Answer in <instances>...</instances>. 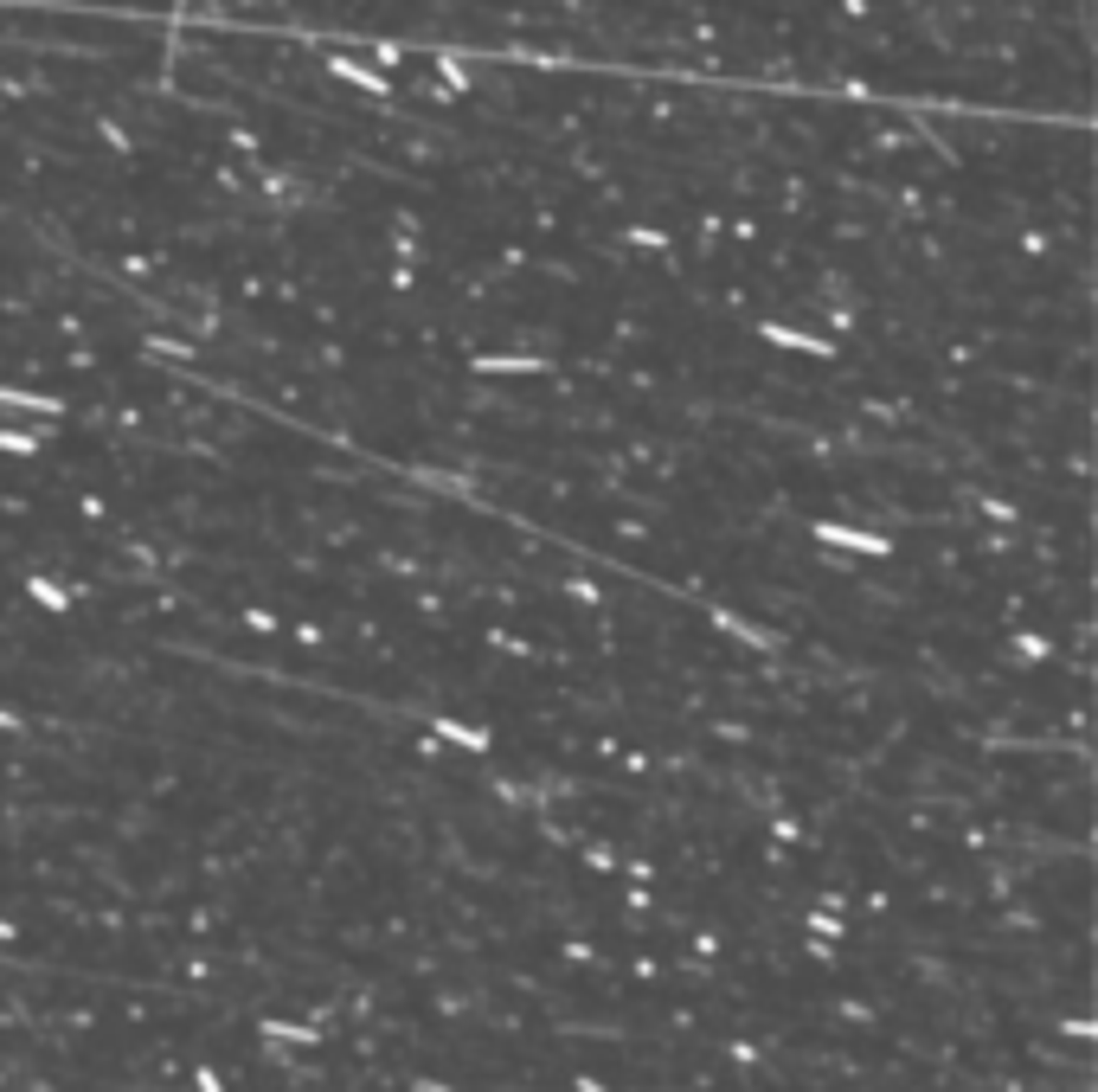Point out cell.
Returning <instances> with one entry per match:
<instances>
[{
    "mask_svg": "<svg viewBox=\"0 0 1098 1092\" xmlns=\"http://www.w3.org/2000/svg\"><path fill=\"white\" fill-rule=\"evenodd\" d=\"M328 71H334V78H347V84H354V91H386V84H380V78H367V71H354V65H347V58H328Z\"/></svg>",
    "mask_w": 1098,
    "mask_h": 1092,
    "instance_id": "1",
    "label": "cell"
}]
</instances>
